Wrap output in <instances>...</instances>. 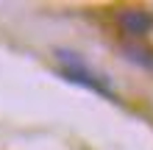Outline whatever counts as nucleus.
I'll return each mask as SVG.
<instances>
[{"label": "nucleus", "mask_w": 153, "mask_h": 150, "mask_svg": "<svg viewBox=\"0 0 153 150\" xmlns=\"http://www.w3.org/2000/svg\"><path fill=\"white\" fill-rule=\"evenodd\" d=\"M117 28H120L131 42H142L153 31V11L148 8H123L117 14Z\"/></svg>", "instance_id": "f03ea898"}, {"label": "nucleus", "mask_w": 153, "mask_h": 150, "mask_svg": "<svg viewBox=\"0 0 153 150\" xmlns=\"http://www.w3.org/2000/svg\"><path fill=\"white\" fill-rule=\"evenodd\" d=\"M56 61H59V75L67 78L70 83L75 86H84V89L100 95L106 100H117V95L111 89V81L100 72H95L92 67L86 64L84 56H78L75 50H67V47H56Z\"/></svg>", "instance_id": "f257e3e1"}, {"label": "nucleus", "mask_w": 153, "mask_h": 150, "mask_svg": "<svg viewBox=\"0 0 153 150\" xmlns=\"http://www.w3.org/2000/svg\"><path fill=\"white\" fill-rule=\"evenodd\" d=\"M123 56L131 61V64H137L142 69H148L153 72V47L145 45V42H125L123 45Z\"/></svg>", "instance_id": "7ed1b4c3"}]
</instances>
